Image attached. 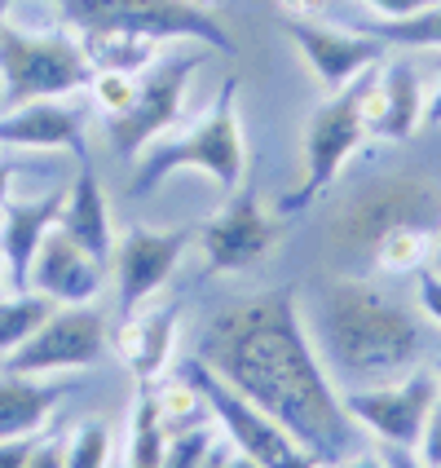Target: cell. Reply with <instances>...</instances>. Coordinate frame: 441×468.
<instances>
[{
    "label": "cell",
    "mask_w": 441,
    "mask_h": 468,
    "mask_svg": "<svg viewBox=\"0 0 441 468\" xmlns=\"http://www.w3.org/2000/svg\"><path fill=\"white\" fill-rule=\"evenodd\" d=\"M106 283V261L84 252L67 230L53 226L31 261V292L49 296L53 305H89Z\"/></svg>",
    "instance_id": "16"
},
{
    "label": "cell",
    "mask_w": 441,
    "mask_h": 468,
    "mask_svg": "<svg viewBox=\"0 0 441 468\" xmlns=\"http://www.w3.org/2000/svg\"><path fill=\"white\" fill-rule=\"evenodd\" d=\"M67 385H40L36 376H0V442L5 438H26L40 433L45 420L53 416V407L67 398Z\"/></svg>",
    "instance_id": "21"
},
{
    "label": "cell",
    "mask_w": 441,
    "mask_h": 468,
    "mask_svg": "<svg viewBox=\"0 0 441 468\" xmlns=\"http://www.w3.org/2000/svg\"><path fill=\"white\" fill-rule=\"evenodd\" d=\"M0 296H5V270H0Z\"/></svg>",
    "instance_id": "46"
},
{
    "label": "cell",
    "mask_w": 441,
    "mask_h": 468,
    "mask_svg": "<svg viewBox=\"0 0 441 468\" xmlns=\"http://www.w3.org/2000/svg\"><path fill=\"white\" fill-rule=\"evenodd\" d=\"M234 393L274 416L318 464L349 455L358 424L344 411L336 380L318 358L300 318L296 287H269L216 310L194 349Z\"/></svg>",
    "instance_id": "1"
},
{
    "label": "cell",
    "mask_w": 441,
    "mask_h": 468,
    "mask_svg": "<svg viewBox=\"0 0 441 468\" xmlns=\"http://www.w3.org/2000/svg\"><path fill=\"white\" fill-rule=\"evenodd\" d=\"M58 230H67L84 252H93L98 261L110 265V252H115L110 204H106L102 177L93 173V164H89V159H79L76 182L67 186V199H62V212H58Z\"/></svg>",
    "instance_id": "20"
},
{
    "label": "cell",
    "mask_w": 441,
    "mask_h": 468,
    "mask_svg": "<svg viewBox=\"0 0 441 468\" xmlns=\"http://www.w3.org/2000/svg\"><path fill=\"white\" fill-rule=\"evenodd\" d=\"M441 393L437 371H406L397 380L371 385V389H344V411L353 416V424L371 429L375 438H384V446H415L424 438V424L433 416V402Z\"/></svg>",
    "instance_id": "11"
},
{
    "label": "cell",
    "mask_w": 441,
    "mask_h": 468,
    "mask_svg": "<svg viewBox=\"0 0 441 468\" xmlns=\"http://www.w3.org/2000/svg\"><path fill=\"white\" fill-rule=\"evenodd\" d=\"M67 190H49L45 199H23V204H5L0 208V270L9 292H31V261L40 252L45 234L58 226Z\"/></svg>",
    "instance_id": "19"
},
{
    "label": "cell",
    "mask_w": 441,
    "mask_h": 468,
    "mask_svg": "<svg viewBox=\"0 0 441 468\" xmlns=\"http://www.w3.org/2000/svg\"><path fill=\"white\" fill-rule=\"evenodd\" d=\"M358 27L397 49H441V0L406 18H362Z\"/></svg>",
    "instance_id": "24"
},
{
    "label": "cell",
    "mask_w": 441,
    "mask_h": 468,
    "mask_svg": "<svg viewBox=\"0 0 441 468\" xmlns=\"http://www.w3.org/2000/svg\"><path fill=\"white\" fill-rule=\"evenodd\" d=\"M226 468H260L252 455H243V451H234L230 446V460H226Z\"/></svg>",
    "instance_id": "42"
},
{
    "label": "cell",
    "mask_w": 441,
    "mask_h": 468,
    "mask_svg": "<svg viewBox=\"0 0 441 468\" xmlns=\"http://www.w3.org/2000/svg\"><path fill=\"white\" fill-rule=\"evenodd\" d=\"M424 124H428V129H441V84H437V93L428 98V111H424Z\"/></svg>",
    "instance_id": "41"
},
{
    "label": "cell",
    "mask_w": 441,
    "mask_h": 468,
    "mask_svg": "<svg viewBox=\"0 0 441 468\" xmlns=\"http://www.w3.org/2000/svg\"><path fill=\"white\" fill-rule=\"evenodd\" d=\"M89 115L67 98H36L23 106H5L0 115V146L14 151H71L76 159L89 155L84 146Z\"/></svg>",
    "instance_id": "17"
},
{
    "label": "cell",
    "mask_w": 441,
    "mask_h": 468,
    "mask_svg": "<svg viewBox=\"0 0 441 468\" xmlns=\"http://www.w3.org/2000/svg\"><path fill=\"white\" fill-rule=\"evenodd\" d=\"M89 89H93V106H98L102 115H120V111L132 102V93H137V76H124V71H98Z\"/></svg>",
    "instance_id": "30"
},
{
    "label": "cell",
    "mask_w": 441,
    "mask_h": 468,
    "mask_svg": "<svg viewBox=\"0 0 441 468\" xmlns=\"http://www.w3.org/2000/svg\"><path fill=\"white\" fill-rule=\"evenodd\" d=\"M9 9H14V0H0V27L9 23Z\"/></svg>",
    "instance_id": "45"
},
{
    "label": "cell",
    "mask_w": 441,
    "mask_h": 468,
    "mask_svg": "<svg viewBox=\"0 0 441 468\" xmlns=\"http://www.w3.org/2000/svg\"><path fill=\"white\" fill-rule=\"evenodd\" d=\"M177 323H182V301H168V305H142V310L124 314V327L110 332V345L137 385H155L168 371L173 345H177Z\"/></svg>",
    "instance_id": "18"
},
{
    "label": "cell",
    "mask_w": 441,
    "mask_h": 468,
    "mask_svg": "<svg viewBox=\"0 0 441 468\" xmlns=\"http://www.w3.org/2000/svg\"><path fill=\"white\" fill-rule=\"evenodd\" d=\"M384 468H428V464L419 460L415 446H389L384 451Z\"/></svg>",
    "instance_id": "36"
},
{
    "label": "cell",
    "mask_w": 441,
    "mask_h": 468,
    "mask_svg": "<svg viewBox=\"0 0 441 468\" xmlns=\"http://www.w3.org/2000/svg\"><path fill=\"white\" fill-rule=\"evenodd\" d=\"M110 464V429L102 420H84L67 433V468H106Z\"/></svg>",
    "instance_id": "28"
},
{
    "label": "cell",
    "mask_w": 441,
    "mask_h": 468,
    "mask_svg": "<svg viewBox=\"0 0 441 468\" xmlns=\"http://www.w3.org/2000/svg\"><path fill=\"white\" fill-rule=\"evenodd\" d=\"M437 380H441V367H437Z\"/></svg>",
    "instance_id": "47"
},
{
    "label": "cell",
    "mask_w": 441,
    "mask_h": 468,
    "mask_svg": "<svg viewBox=\"0 0 441 468\" xmlns=\"http://www.w3.org/2000/svg\"><path fill=\"white\" fill-rule=\"evenodd\" d=\"M310 336L331 380H340L344 389H371L415 367L424 349V323L384 287L349 274L318 292Z\"/></svg>",
    "instance_id": "2"
},
{
    "label": "cell",
    "mask_w": 441,
    "mask_h": 468,
    "mask_svg": "<svg viewBox=\"0 0 441 468\" xmlns=\"http://www.w3.org/2000/svg\"><path fill=\"white\" fill-rule=\"evenodd\" d=\"M415 287H419V305H424V314L441 327V274L424 265V270L415 274Z\"/></svg>",
    "instance_id": "32"
},
{
    "label": "cell",
    "mask_w": 441,
    "mask_h": 468,
    "mask_svg": "<svg viewBox=\"0 0 441 468\" xmlns=\"http://www.w3.org/2000/svg\"><path fill=\"white\" fill-rule=\"evenodd\" d=\"M226 460H230V442L221 438V442H216V446L208 451V460H204L199 468H226Z\"/></svg>",
    "instance_id": "40"
},
{
    "label": "cell",
    "mask_w": 441,
    "mask_h": 468,
    "mask_svg": "<svg viewBox=\"0 0 441 468\" xmlns=\"http://www.w3.org/2000/svg\"><path fill=\"white\" fill-rule=\"evenodd\" d=\"M397 230H441V190L415 173H384L344 195L327 221V252L344 270H375L380 243Z\"/></svg>",
    "instance_id": "3"
},
{
    "label": "cell",
    "mask_w": 441,
    "mask_h": 468,
    "mask_svg": "<svg viewBox=\"0 0 441 468\" xmlns=\"http://www.w3.org/2000/svg\"><path fill=\"white\" fill-rule=\"evenodd\" d=\"M278 9H283L287 18H313V14L327 9V0H278Z\"/></svg>",
    "instance_id": "37"
},
{
    "label": "cell",
    "mask_w": 441,
    "mask_h": 468,
    "mask_svg": "<svg viewBox=\"0 0 441 468\" xmlns=\"http://www.w3.org/2000/svg\"><path fill=\"white\" fill-rule=\"evenodd\" d=\"M40 442V433H26V438H5L0 442V468H26L31 451Z\"/></svg>",
    "instance_id": "34"
},
{
    "label": "cell",
    "mask_w": 441,
    "mask_h": 468,
    "mask_svg": "<svg viewBox=\"0 0 441 468\" xmlns=\"http://www.w3.org/2000/svg\"><path fill=\"white\" fill-rule=\"evenodd\" d=\"M362 5L375 18H406V14H419V9H428L437 0H362Z\"/></svg>",
    "instance_id": "35"
},
{
    "label": "cell",
    "mask_w": 441,
    "mask_h": 468,
    "mask_svg": "<svg viewBox=\"0 0 441 468\" xmlns=\"http://www.w3.org/2000/svg\"><path fill=\"white\" fill-rule=\"evenodd\" d=\"M58 310L49 296L40 292H9L0 296V354H14L23 340H31L40 332V323Z\"/></svg>",
    "instance_id": "25"
},
{
    "label": "cell",
    "mask_w": 441,
    "mask_h": 468,
    "mask_svg": "<svg viewBox=\"0 0 441 468\" xmlns=\"http://www.w3.org/2000/svg\"><path fill=\"white\" fill-rule=\"evenodd\" d=\"M221 442V433L208 429V424H194V429H182L168 438V451H163V464L159 468H199L208 460V451Z\"/></svg>",
    "instance_id": "29"
},
{
    "label": "cell",
    "mask_w": 441,
    "mask_h": 468,
    "mask_svg": "<svg viewBox=\"0 0 441 468\" xmlns=\"http://www.w3.org/2000/svg\"><path fill=\"white\" fill-rule=\"evenodd\" d=\"M93 62L79 40L62 31H26V27H0V80H5V106H23L36 98H71L93 84Z\"/></svg>",
    "instance_id": "6"
},
{
    "label": "cell",
    "mask_w": 441,
    "mask_h": 468,
    "mask_svg": "<svg viewBox=\"0 0 441 468\" xmlns=\"http://www.w3.org/2000/svg\"><path fill=\"white\" fill-rule=\"evenodd\" d=\"M79 45L89 53L93 71L142 76V71L159 58V40H151V36H132V31H84Z\"/></svg>",
    "instance_id": "22"
},
{
    "label": "cell",
    "mask_w": 441,
    "mask_h": 468,
    "mask_svg": "<svg viewBox=\"0 0 441 468\" xmlns=\"http://www.w3.org/2000/svg\"><path fill=\"white\" fill-rule=\"evenodd\" d=\"M26 468H67V438L58 433V438H40L36 451H31V460Z\"/></svg>",
    "instance_id": "33"
},
{
    "label": "cell",
    "mask_w": 441,
    "mask_h": 468,
    "mask_svg": "<svg viewBox=\"0 0 441 468\" xmlns=\"http://www.w3.org/2000/svg\"><path fill=\"white\" fill-rule=\"evenodd\" d=\"M371 71H362L353 84H344L340 93H327V102L310 115V124H305V177H300V186L291 195H283V204H278L283 212L313 208L336 186L349 155L371 137L366 133V84H371Z\"/></svg>",
    "instance_id": "8"
},
{
    "label": "cell",
    "mask_w": 441,
    "mask_h": 468,
    "mask_svg": "<svg viewBox=\"0 0 441 468\" xmlns=\"http://www.w3.org/2000/svg\"><path fill=\"white\" fill-rule=\"evenodd\" d=\"M14 173H18V164H14V159H0V208L9 204V186H14Z\"/></svg>",
    "instance_id": "38"
},
{
    "label": "cell",
    "mask_w": 441,
    "mask_h": 468,
    "mask_svg": "<svg viewBox=\"0 0 441 468\" xmlns=\"http://www.w3.org/2000/svg\"><path fill=\"white\" fill-rule=\"evenodd\" d=\"M428 270H437L441 274V230L433 234V257H428Z\"/></svg>",
    "instance_id": "43"
},
{
    "label": "cell",
    "mask_w": 441,
    "mask_h": 468,
    "mask_svg": "<svg viewBox=\"0 0 441 468\" xmlns=\"http://www.w3.org/2000/svg\"><path fill=\"white\" fill-rule=\"evenodd\" d=\"M424 80L406 58L380 62L366 84V133L380 142H411L424 129Z\"/></svg>",
    "instance_id": "15"
},
{
    "label": "cell",
    "mask_w": 441,
    "mask_h": 468,
    "mask_svg": "<svg viewBox=\"0 0 441 468\" xmlns=\"http://www.w3.org/2000/svg\"><path fill=\"white\" fill-rule=\"evenodd\" d=\"M283 31L287 40L300 49V58L313 67V76H318V84L327 93H340L362 71L380 67L384 53H389V45L380 36L362 31V27L358 31H340V27H322L313 18H283Z\"/></svg>",
    "instance_id": "14"
},
{
    "label": "cell",
    "mask_w": 441,
    "mask_h": 468,
    "mask_svg": "<svg viewBox=\"0 0 441 468\" xmlns=\"http://www.w3.org/2000/svg\"><path fill=\"white\" fill-rule=\"evenodd\" d=\"M155 402H159V416H163V424L173 429V433H182V429H194V424H208L212 407L208 398H204V389L190 380V376H173V380H163L155 389Z\"/></svg>",
    "instance_id": "26"
},
{
    "label": "cell",
    "mask_w": 441,
    "mask_h": 468,
    "mask_svg": "<svg viewBox=\"0 0 441 468\" xmlns=\"http://www.w3.org/2000/svg\"><path fill=\"white\" fill-rule=\"evenodd\" d=\"M173 429L163 424L155 402V385H137V407L129 424V468H159Z\"/></svg>",
    "instance_id": "23"
},
{
    "label": "cell",
    "mask_w": 441,
    "mask_h": 468,
    "mask_svg": "<svg viewBox=\"0 0 441 468\" xmlns=\"http://www.w3.org/2000/svg\"><path fill=\"white\" fill-rule=\"evenodd\" d=\"M208 45L199 40H182V49L159 53L155 62L137 76V93L120 115H106V137L110 151L120 159H137L155 137L173 129L185 111V89L190 76L208 62Z\"/></svg>",
    "instance_id": "7"
},
{
    "label": "cell",
    "mask_w": 441,
    "mask_h": 468,
    "mask_svg": "<svg viewBox=\"0 0 441 468\" xmlns=\"http://www.w3.org/2000/svg\"><path fill=\"white\" fill-rule=\"evenodd\" d=\"M194 5H204V9H212V14H221V9H226L230 0H194Z\"/></svg>",
    "instance_id": "44"
},
{
    "label": "cell",
    "mask_w": 441,
    "mask_h": 468,
    "mask_svg": "<svg viewBox=\"0 0 441 468\" xmlns=\"http://www.w3.org/2000/svg\"><path fill=\"white\" fill-rule=\"evenodd\" d=\"M58 14L84 31H132L168 40H199L212 53H234V36L226 31L221 14H212L194 0H53Z\"/></svg>",
    "instance_id": "5"
},
{
    "label": "cell",
    "mask_w": 441,
    "mask_h": 468,
    "mask_svg": "<svg viewBox=\"0 0 441 468\" xmlns=\"http://www.w3.org/2000/svg\"><path fill=\"white\" fill-rule=\"evenodd\" d=\"M106 318L93 305H58L40 323V332L5 354V371L14 376H49V371H79L106 354Z\"/></svg>",
    "instance_id": "12"
},
{
    "label": "cell",
    "mask_w": 441,
    "mask_h": 468,
    "mask_svg": "<svg viewBox=\"0 0 441 468\" xmlns=\"http://www.w3.org/2000/svg\"><path fill=\"white\" fill-rule=\"evenodd\" d=\"M182 371L204 389V398H208V407H212V420L221 424V433H226V442L234 451L252 455L260 468H322L278 420L265 416L260 407H252L243 393H234L208 363L185 358Z\"/></svg>",
    "instance_id": "9"
},
{
    "label": "cell",
    "mask_w": 441,
    "mask_h": 468,
    "mask_svg": "<svg viewBox=\"0 0 441 468\" xmlns=\"http://www.w3.org/2000/svg\"><path fill=\"white\" fill-rule=\"evenodd\" d=\"M433 257V234L428 230H397L380 243L375 252V270L384 274H419Z\"/></svg>",
    "instance_id": "27"
},
{
    "label": "cell",
    "mask_w": 441,
    "mask_h": 468,
    "mask_svg": "<svg viewBox=\"0 0 441 468\" xmlns=\"http://www.w3.org/2000/svg\"><path fill=\"white\" fill-rule=\"evenodd\" d=\"M173 173H204L234 195L243 177H247V142H243V124H238V76H226L208 111L177 137H155L129 177V195L146 199Z\"/></svg>",
    "instance_id": "4"
},
{
    "label": "cell",
    "mask_w": 441,
    "mask_h": 468,
    "mask_svg": "<svg viewBox=\"0 0 441 468\" xmlns=\"http://www.w3.org/2000/svg\"><path fill=\"white\" fill-rule=\"evenodd\" d=\"M327 468H384V455H353V460H336Z\"/></svg>",
    "instance_id": "39"
},
{
    "label": "cell",
    "mask_w": 441,
    "mask_h": 468,
    "mask_svg": "<svg viewBox=\"0 0 441 468\" xmlns=\"http://www.w3.org/2000/svg\"><path fill=\"white\" fill-rule=\"evenodd\" d=\"M190 243H194V230H190V226H173V230H146V226H132V230L115 243V252H110L120 310L124 314L142 310L159 287L177 274V265H182Z\"/></svg>",
    "instance_id": "13"
},
{
    "label": "cell",
    "mask_w": 441,
    "mask_h": 468,
    "mask_svg": "<svg viewBox=\"0 0 441 468\" xmlns=\"http://www.w3.org/2000/svg\"><path fill=\"white\" fill-rule=\"evenodd\" d=\"M419 460L428 468H441V393L433 402V416L424 424V438H419Z\"/></svg>",
    "instance_id": "31"
},
{
    "label": "cell",
    "mask_w": 441,
    "mask_h": 468,
    "mask_svg": "<svg viewBox=\"0 0 441 468\" xmlns=\"http://www.w3.org/2000/svg\"><path fill=\"white\" fill-rule=\"evenodd\" d=\"M283 217L265 212L257 190L238 186L234 195H226V204L212 212L208 221L194 230L204 261H208V274H243L269 257L278 243H283Z\"/></svg>",
    "instance_id": "10"
}]
</instances>
